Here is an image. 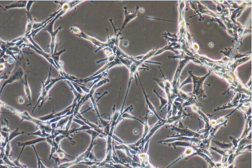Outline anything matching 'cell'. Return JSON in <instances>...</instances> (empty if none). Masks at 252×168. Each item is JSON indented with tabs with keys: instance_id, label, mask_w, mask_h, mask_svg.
<instances>
[{
	"instance_id": "obj_1",
	"label": "cell",
	"mask_w": 252,
	"mask_h": 168,
	"mask_svg": "<svg viewBox=\"0 0 252 168\" xmlns=\"http://www.w3.org/2000/svg\"><path fill=\"white\" fill-rule=\"evenodd\" d=\"M190 76L193 80V83L194 84L193 88V94L195 96L202 97L203 98H206V94L204 93V90L203 88V84L206 78L210 74V72L209 71L207 74L203 77H196L191 72L189 71Z\"/></svg>"
},
{
	"instance_id": "obj_2",
	"label": "cell",
	"mask_w": 252,
	"mask_h": 168,
	"mask_svg": "<svg viewBox=\"0 0 252 168\" xmlns=\"http://www.w3.org/2000/svg\"><path fill=\"white\" fill-rule=\"evenodd\" d=\"M59 18L55 16V18L53 19L52 21L47 25L44 28L43 30L49 33L51 40V44H50V48H51V52L52 54V56H53L54 53V49H55V42H56V37L58 34L59 32L61 30L62 27L59 26L58 27L56 30H53V25L55 23V21L58 20Z\"/></svg>"
},
{
	"instance_id": "obj_3",
	"label": "cell",
	"mask_w": 252,
	"mask_h": 168,
	"mask_svg": "<svg viewBox=\"0 0 252 168\" xmlns=\"http://www.w3.org/2000/svg\"><path fill=\"white\" fill-rule=\"evenodd\" d=\"M77 36H78L79 38H83L85 40L89 41L90 42H91L94 45H95L96 47H97L98 48L95 50V53L98 52V51L101 49H104L107 47H109V45L107 43V41L105 42H102V41L98 40L97 38L87 35L83 31L80 34L77 35Z\"/></svg>"
},
{
	"instance_id": "obj_4",
	"label": "cell",
	"mask_w": 252,
	"mask_h": 168,
	"mask_svg": "<svg viewBox=\"0 0 252 168\" xmlns=\"http://www.w3.org/2000/svg\"><path fill=\"white\" fill-rule=\"evenodd\" d=\"M124 18L123 22L122 24L121 28L119 29V32H118L120 35H121L123 29H124L125 27L128 25V23L130 22L131 21L135 19L137 16L138 14V10H139V8L138 6H136V9L135 11L132 12H129L127 10V8L126 7H124Z\"/></svg>"
},
{
	"instance_id": "obj_5",
	"label": "cell",
	"mask_w": 252,
	"mask_h": 168,
	"mask_svg": "<svg viewBox=\"0 0 252 168\" xmlns=\"http://www.w3.org/2000/svg\"><path fill=\"white\" fill-rule=\"evenodd\" d=\"M109 82H110V79H109L107 78H105L102 80L98 81L96 84H94L92 87L90 88V92L88 94H87V95L85 96L83 101L81 103V105L84 104L85 102H87L88 99H90L92 97H93L94 94L96 92V90H97L98 88L101 87L105 84H107Z\"/></svg>"
},
{
	"instance_id": "obj_6",
	"label": "cell",
	"mask_w": 252,
	"mask_h": 168,
	"mask_svg": "<svg viewBox=\"0 0 252 168\" xmlns=\"http://www.w3.org/2000/svg\"><path fill=\"white\" fill-rule=\"evenodd\" d=\"M23 75V70H22V68H19L16 72L15 73L14 75H13L12 77H10L8 79V80L5 81V83L3 84L1 90L0 91V96H1V94L2 93V91H3V88L5 87V86H6L7 84H10V83H12L13 82H14L15 80H19V79H20L22 77V75Z\"/></svg>"
},
{
	"instance_id": "obj_7",
	"label": "cell",
	"mask_w": 252,
	"mask_h": 168,
	"mask_svg": "<svg viewBox=\"0 0 252 168\" xmlns=\"http://www.w3.org/2000/svg\"><path fill=\"white\" fill-rule=\"evenodd\" d=\"M27 1H16L10 5L4 7L5 9H12V8H26Z\"/></svg>"
},
{
	"instance_id": "obj_8",
	"label": "cell",
	"mask_w": 252,
	"mask_h": 168,
	"mask_svg": "<svg viewBox=\"0 0 252 168\" xmlns=\"http://www.w3.org/2000/svg\"><path fill=\"white\" fill-rule=\"evenodd\" d=\"M35 23L34 21L32 19L30 13H27V22L26 28V34L25 35L30 34L31 33L32 28H33L34 25Z\"/></svg>"
},
{
	"instance_id": "obj_9",
	"label": "cell",
	"mask_w": 252,
	"mask_h": 168,
	"mask_svg": "<svg viewBox=\"0 0 252 168\" xmlns=\"http://www.w3.org/2000/svg\"><path fill=\"white\" fill-rule=\"evenodd\" d=\"M91 104H92V107L94 108V110L96 111V113L97 114V115L98 116L99 118L100 119V122L102 123V124L104 126H107V125H108V122L107 121H106V120H103V119H102V118H101V116L100 115V114H99V110H98V106H97V100H96V99H94V97H92L91 98Z\"/></svg>"
},
{
	"instance_id": "obj_10",
	"label": "cell",
	"mask_w": 252,
	"mask_h": 168,
	"mask_svg": "<svg viewBox=\"0 0 252 168\" xmlns=\"http://www.w3.org/2000/svg\"><path fill=\"white\" fill-rule=\"evenodd\" d=\"M25 92L26 94L27 97L29 99V105H32V92L29 86V84L28 83L27 77L26 74H25Z\"/></svg>"
},
{
	"instance_id": "obj_11",
	"label": "cell",
	"mask_w": 252,
	"mask_h": 168,
	"mask_svg": "<svg viewBox=\"0 0 252 168\" xmlns=\"http://www.w3.org/2000/svg\"><path fill=\"white\" fill-rule=\"evenodd\" d=\"M153 92H154V93H155L156 94V96L158 97V98L159 99V100H160V102H161V105L160 106V107L159 108L160 109H162L163 107H164V106H165V105H167L168 104V100L167 99L165 98H164V97H163L162 96H159V94L157 93V92H156V91L155 90H153Z\"/></svg>"
},
{
	"instance_id": "obj_12",
	"label": "cell",
	"mask_w": 252,
	"mask_h": 168,
	"mask_svg": "<svg viewBox=\"0 0 252 168\" xmlns=\"http://www.w3.org/2000/svg\"><path fill=\"white\" fill-rule=\"evenodd\" d=\"M104 51L105 54L107 56V57H109V56H111L114 55L113 49H112V48H111V47H107L105 48H104Z\"/></svg>"
},
{
	"instance_id": "obj_13",
	"label": "cell",
	"mask_w": 252,
	"mask_h": 168,
	"mask_svg": "<svg viewBox=\"0 0 252 168\" xmlns=\"http://www.w3.org/2000/svg\"><path fill=\"white\" fill-rule=\"evenodd\" d=\"M70 30L72 32L73 34H74L75 35H78L79 34H80L82 31L80 28H79L78 27H77L73 26L71 27L70 28Z\"/></svg>"
},
{
	"instance_id": "obj_14",
	"label": "cell",
	"mask_w": 252,
	"mask_h": 168,
	"mask_svg": "<svg viewBox=\"0 0 252 168\" xmlns=\"http://www.w3.org/2000/svg\"><path fill=\"white\" fill-rule=\"evenodd\" d=\"M35 2H36L35 1H27L26 6V9L27 13H30V8L32 7V5Z\"/></svg>"
},
{
	"instance_id": "obj_15",
	"label": "cell",
	"mask_w": 252,
	"mask_h": 168,
	"mask_svg": "<svg viewBox=\"0 0 252 168\" xmlns=\"http://www.w3.org/2000/svg\"><path fill=\"white\" fill-rule=\"evenodd\" d=\"M190 83H193V80H192V78H191V77L190 76H189L188 78L185 81H184L183 82L182 84L180 85V86L179 87V88H182L184 85H185L186 84H190Z\"/></svg>"
},
{
	"instance_id": "obj_16",
	"label": "cell",
	"mask_w": 252,
	"mask_h": 168,
	"mask_svg": "<svg viewBox=\"0 0 252 168\" xmlns=\"http://www.w3.org/2000/svg\"><path fill=\"white\" fill-rule=\"evenodd\" d=\"M72 84L73 86H74L76 91H77V92L79 93L80 94L82 95L83 93V90H81V88L80 87V86H79V84H76L75 83H72Z\"/></svg>"
},
{
	"instance_id": "obj_17",
	"label": "cell",
	"mask_w": 252,
	"mask_h": 168,
	"mask_svg": "<svg viewBox=\"0 0 252 168\" xmlns=\"http://www.w3.org/2000/svg\"><path fill=\"white\" fill-rule=\"evenodd\" d=\"M79 86L81 88V90H83V92H85V93H86L87 94H88L89 92H90V88H87V87H86L85 86H82V85H79Z\"/></svg>"
},
{
	"instance_id": "obj_18",
	"label": "cell",
	"mask_w": 252,
	"mask_h": 168,
	"mask_svg": "<svg viewBox=\"0 0 252 168\" xmlns=\"http://www.w3.org/2000/svg\"><path fill=\"white\" fill-rule=\"evenodd\" d=\"M18 102L19 104H23L25 102V99L22 96H19L18 98Z\"/></svg>"
},
{
	"instance_id": "obj_19",
	"label": "cell",
	"mask_w": 252,
	"mask_h": 168,
	"mask_svg": "<svg viewBox=\"0 0 252 168\" xmlns=\"http://www.w3.org/2000/svg\"><path fill=\"white\" fill-rule=\"evenodd\" d=\"M123 46H128V45H129V41H128V40H125L123 41Z\"/></svg>"
},
{
	"instance_id": "obj_20",
	"label": "cell",
	"mask_w": 252,
	"mask_h": 168,
	"mask_svg": "<svg viewBox=\"0 0 252 168\" xmlns=\"http://www.w3.org/2000/svg\"><path fill=\"white\" fill-rule=\"evenodd\" d=\"M139 11L140 13H143V12H144V9L143 8H139Z\"/></svg>"
}]
</instances>
